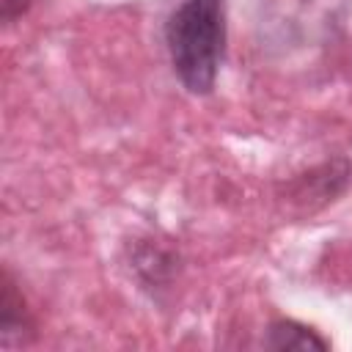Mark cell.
<instances>
[{
    "label": "cell",
    "mask_w": 352,
    "mask_h": 352,
    "mask_svg": "<svg viewBox=\"0 0 352 352\" xmlns=\"http://www.w3.org/2000/svg\"><path fill=\"white\" fill-rule=\"evenodd\" d=\"M33 0H0V19L3 22H14L19 19L28 8H30Z\"/></svg>",
    "instance_id": "4"
},
{
    "label": "cell",
    "mask_w": 352,
    "mask_h": 352,
    "mask_svg": "<svg viewBox=\"0 0 352 352\" xmlns=\"http://www.w3.org/2000/svg\"><path fill=\"white\" fill-rule=\"evenodd\" d=\"M168 52L176 77L190 94H209L217 82L226 50L223 0H184L165 25Z\"/></svg>",
    "instance_id": "1"
},
{
    "label": "cell",
    "mask_w": 352,
    "mask_h": 352,
    "mask_svg": "<svg viewBox=\"0 0 352 352\" xmlns=\"http://www.w3.org/2000/svg\"><path fill=\"white\" fill-rule=\"evenodd\" d=\"M267 346L270 349H294V352H311V349H327V341L319 338L311 327L292 322V319H278L270 324L267 333Z\"/></svg>",
    "instance_id": "3"
},
{
    "label": "cell",
    "mask_w": 352,
    "mask_h": 352,
    "mask_svg": "<svg viewBox=\"0 0 352 352\" xmlns=\"http://www.w3.org/2000/svg\"><path fill=\"white\" fill-rule=\"evenodd\" d=\"M33 324H30V316H28V308H25V300L22 294L16 292L14 280L8 272H3V297H0V344L8 349V346H16V344H25V333H30Z\"/></svg>",
    "instance_id": "2"
}]
</instances>
